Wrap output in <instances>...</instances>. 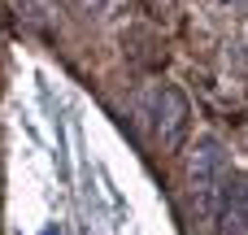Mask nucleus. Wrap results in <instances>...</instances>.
<instances>
[{
  "label": "nucleus",
  "instance_id": "f03ea898",
  "mask_svg": "<svg viewBox=\"0 0 248 235\" xmlns=\"http://www.w3.org/2000/svg\"><path fill=\"white\" fill-rule=\"evenodd\" d=\"M227 153L218 140H196V148L187 153V166H183V196H187V214L196 222H209L218 214V201H222V188H227Z\"/></svg>",
  "mask_w": 248,
  "mask_h": 235
},
{
  "label": "nucleus",
  "instance_id": "f257e3e1",
  "mask_svg": "<svg viewBox=\"0 0 248 235\" xmlns=\"http://www.w3.org/2000/svg\"><path fill=\"white\" fill-rule=\"evenodd\" d=\"M187 118H192L187 96H183L179 87H170V83L144 87V92L135 96V122H140V131L148 135V144L161 148V153H174V148L183 144Z\"/></svg>",
  "mask_w": 248,
  "mask_h": 235
},
{
  "label": "nucleus",
  "instance_id": "20e7f679",
  "mask_svg": "<svg viewBox=\"0 0 248 235\" xmlns=\"http://www.w3.org/2000/svg\"><path fill=\"white\" fill-rule=\"evenodd\" d=\"M240 57H244V65H248V17L240 22Z\"/></svg>",
  "mask_w": 248,
  "mask_h": 235
},
{
  "label": "nucleus",
  "instance_id": "7ed1b4c3",
  "mask_svg": "<svg viewBox=\"0 0 248 235\" xmlns=\"http://www.w3.org/2000/svg\"><path fill=\"white\" fill-rule=\"evenodd\" d=\"M218 235H248V170L227 174L222 201H218Z\"/></svg>",
  "mask_w": 248,
  "mask_h": 235
}]
</instances>
